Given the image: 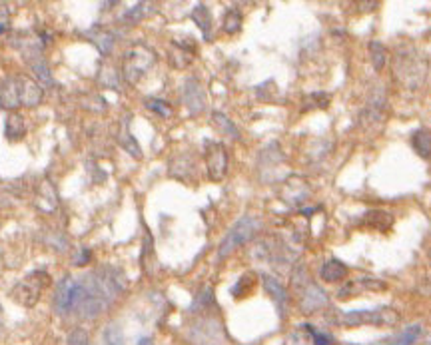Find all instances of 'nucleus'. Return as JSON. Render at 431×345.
<instances>
[{"instance_id":"nucleus-20","label":"nucleus","mask_w":431,"mask_h":345,"mask_svg":"<svg viewBox=\"0 0 431 345\" xmlns=\"http://www.w3.org/2000/svg\"><path fill=\"white\" fill-rule=\"evenodd\" d=\"M148 108L156 110V112H158L160 116H164V118L170 116V108H168L166 102H162V100H150V102H148Z\"/></svg>"},{"instance_id":"nucleus-22","label":"nucleus","mask_w":431,"mask_h":345,"mask_svg":"<svg viewBox=\"0 0 431 345\" xmlns=\"http://www.w3.org/2000/svg\"><path fill=\"white\" fill-rule=\"evenodd\" d=\"M2 32H4V26H2V24H0V34H2Z\"/></svg>"},{"instance_id":"nucleus-12","label":"nucleus","mask_w":431,"mask_h":345,"mask_svg":"<svg viewBox=\"0 0 431 345\" xmlns=\"http://www.w3.org/2000/svg\"><path fill=\"white\" fill-rule=\"evenodd\" d=\"M369 58L373 62V68L375 70H381L385 66V60H387V50L381 42H371L369 44Z\"/></svg>"},{"instance_id":"nucleus-10","label":"nucleus","mask_w":431,"mask_h":345,"mask_svg":"<svg viewBox=\"0 0 431 345\" xmlns=\"http://www.w3.org/2000/svg\"><path fill=\"white\" fill-rule=\"evenodd\" d=\"M202 90H200V86L196 84L194 80H190L188 82V88H186V104L190 106V110L194 112V114H198L202 108H204V100H200V98H196V94H200Z\"/></svg>"},{"instance_id":"nucleus-11","label":"nucleus","mask_w":431,"mask_h":345,"mask_svg":"<svg viewBox=\"0 0 431 345\" xmlns=\"http://www.w3.org/2000/svg\"><path fill=\"white\" fill-rule=\"evenodd\" d=\"M421 331H423V327H421L419 323H413V325L405 327V329L401 331V335H399L394 343H389V345H413V343L421 337Z\"/></svg>"},{"instance_id":"nucleus-6","label":"nucleus","mask_w":431,"mask_h":345,"mask_svg":"<svg viewBox=\"0 0 431 345\" xmlns=\"http://www.w3.org/2000/svg\"><path fill=\"white\" fill-rule=\"evenodd\" d=\"M328 303V297H326V291L320 289L316 283H309V287L305 289L303 297H301V310L303 314H313L318 308Z\"/></svg>"},{"instance_id":"nucleus-13","label":"nucleus","mask_w":431,"mask_h":345,"mask_svg":"<svg viewBox=\"0 0 431 345\" xmlns=\"http://www.w3.org/2000/svg\"><path fill=\"white\" fill-rule=\"evenodd\" d=\"M22 134H24V120L18 114H12L6 120V136L16 140V138H22Z\"/></svg>"},{"instance_id":"nucleus-18","label":"nucleus","mask_w":431,"mask_h":345,"mask_svg":"<svg viewBox=\"0 0 431 345\" xmlns=\"http://www.w3.org/2000/svg\"><path fill=\"white\" fill-rule=\"evenodd\" d=\"M68 345H88V333L84 329H74L68 337Z\"/></svg>"},{"instance_id":"nucleus-2","label":"nucleus","mask_w":431,"mask_h":345,"mask_svg":"<svg viewBox=\"0 0 431 345\" xmlns=\"http://www.w3.org/2000/svg\"><path fill=\"white\" fill-rule=\"evenodd\" d=\"M260 220L254 218V216H244L242 220H238L233 223V227L226 234V238L222 240L220 244V250H218V255L220 257H226L230 255L236 248H240L242 244H246L250 238H254V234L260 229Z\"/></svg>"},{"instance_id":"nucleus-17","label":"nucleus","mask_w":431,"mask_h":345,"mask_svg":"<svg viewBox=\"0 0 431 345\" xmlns=\"http://www.w3.org/2000/svg\"><path fill=\"white\" fill-rule=\"evenodd\" d=\"M104 339H106V345H122L124 343V337L120 333V329L116 325H110L104 333Z\"/></svg>"},{"instance_id":"nucleus-21","label":"nucleus","mask_w":431,"mask_h":345,"mask_svg":"<svg viewBox=\"0 0 431 345\" xmlns=\"http://www.w3.org/2000/svg\"><path fill=\"white\" fill-rule=\"evenodd\" d=\"M138 345H152V339H148V337H146V339H140Z\"/></svg>"},{"instance_id":"nucleus-8","label":"nucleus","mask_w":431,"mask_h":345,"mask_svg":"<svg viewBox=\"0 0 431 345\" xmlns=\"http://www.w3.org/2000/svg\"><path fill=\"white\" fill-rule=\"evenodd\" d=\"M322 278H324L326 282H330V283L341 282V280L347 278V267H345V263H341L339 259H330V261H326V263L322 265Z\"/></svg>"},{"instance_id":"nucleus-15","label":"nucleus","mask_w":431,"mask_h":345,"mask_svg":"<svg viewBox=\"0 0 431 345\" xmlns=\"http://www.w3.org/2000/svg\"><path fill=\"white\" fill-rule=\"evenodd\" d=\"M240 24H242V16H240V12L230 10V12L226 14V20H224V30H226V32L233 34L236 30H240Z\"/></svg>"},{"instance_id":"nucleus-3","label":"nucleus","mask_w":431,"mask_h":345,"mask_svg":"<svg viewBox=\"0 0 431 345\" xmlns=\"http://www.w3.org/2000/svg\"><path fill=\"white\" fill-rule=\"evenodd\" d=\"M343 321L347 325H364V323H371V325H391L398 321V314L391 310H360V312H349Z\"/></svg>"},{"instance_id":"nucleus-9","label":"nucleus","mask_w":431,"mask_h":345,"mask_svg":"<svg viewBox=\"0 0 431 345\" xmlns=\"http://www.w3.org/2000/svg\"><path fill=\"white\" fill-rule=\"evenodd\" d=\"M413 148L417 150V154L423 158L431 156V134L427 130H419L413 134Z\"/></svg>"},{"instance_id":"nucleus-7","label":"nucleus","mask_w":431,"mask_h":345,"mask_svg":"<svg viewBox=\"0 0 431 345\" xmlns=\"http://www.w3.org/2000/svg\"><path fill=\"white\" fill-rule=\"evenodd\" d=\"M264 285H265V291L269 293V297L276 301V305H278V308L282 310V314H284L286 305H288V291H286V287H284L276 278H269V276L264 278Z\"/></svg>"},{"instance_id":"nucleus-4","label":"nucleus","mask_w":431,"mask_h":345,"mask_svg":"<svg viewBox=\"0 0 431 345\" xmlns=\"http://www.w3.org/2000/svg\"><path fill=\"white\" fill-rule=\"evenodd\" d=\"M228 170V156L222 144H210L208 150V174L212 180L220 182Z\"/></svg>"},{"instance_id":"nucleus-5","label":"nucleus","mask_w":431,"mask_h":345,"mask_svg":"<svg viewBox=\"0 0 431 345\" xmlns=\"http://www.w3.org/2000/svg\"><path fill=\"white\" fill-rule=\"evenodd\" d=\"M74 285L76 280L72 278H64L56 289V297H54V308L58 314L66 315L72 312V297H74Z\"/></svg>"},{"instance_id":"nucleus-19","label":"nucleus","mask_w":431,"mask_h":345,"mask_svg":"<svg viewBox=\"0 0 431 345\" xmlns=\"http://www.w3.org/2000/svg\"><path fill=\"white\" fill-rule=\"evenodd\" d=\"M305 329L311 333V337H313V341H316V345H332V343H333V339H332L330 335L320 333V331H316V329H311V325H305Z\"/></svg>"},{"instance_id":"nucleus-14","label":"nucleus","mask_w":431,"mask_h":345,"mask_svg":"<svg viewBox=\"0 0 431 345\" xmlns=\"http://www.w3.org/2000/svg\"><path fill=\"white\" fill-rule=\"evenodd\" d=\"M192 18H194L196 22H198V26H200V28L204 30V34L208 36V32H210V20H212L208 8L202 6V4H200V6H196V10L192 12Z\"/></svg>"},{"instance_id":"nucleus-1","label":"nucleus","mask_w":431,"mask_h":345,"mask_svg":"<svg viewBox=\"0 0 431 345\" xmlns=\"http://www.w3.org/2000/svg\"><path fill=\"white\" fill-rule=\"evenodd\" d=\"M40 94V88L28 78H6L0 82V102L4 108H16L20 104L36 106Z\"/></svg>"},{"instance_id":"nucleus-16","label":"nucleus","mask_w":431,"mask_h":345,"mask_svg":"<svg viewBox=\"0 0 431 345\" xmlns=\"http://www.w3.org/2000/svg\"><path fill=\"white\" fill-rule=\"evenodd\" d=\"M214 120H216V124H218V126H220L224 132H228L232 138H240V136H238V128L233 126V124H232V122H230V120L224 116V114L216 112V114H214Z\"/></svg>"}]
</instances>
